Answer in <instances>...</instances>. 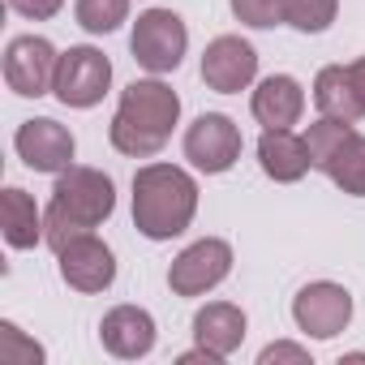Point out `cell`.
I'll return each mask as SVG.
<instances>
[{
  "mask_svg": "<svg viewBox=\"0 0 365 365\" xmlns=\"http://www.w3.org/2000/svg\"><path fill=\"white\" fill-rule=\"evenodd\" d=\"M116 211V185L112 176L99 172V168H82V163H69L56 185H52V202L43 211V241L56 250H65L73 237H86L95 232L99 224H108Z\"/></svg>",
  "mask_w": 365,
  "mask_h": 365,
  "instance_id": "cell-1",
  "label": "cell"
},
{
  "mask_svg": "<svg viewBox=\"0 0 365 365\" xmlns=\"http://www.w3.org/2000/svg\"><path fill=\"white\" fill-rule=\"evenodd\" d=\"M198 215V180L176 163H142L133 172V228L146 241H172Z\"/></svg>",
  "mask_w": 365,
  "mask_h": 365,
  "instance_id": "cell-2",
  "label": "cell"
},
{
  "mask_svg": "<svg viewBox=\"0 0 365 365\" xmlns=\"http://www.w3.org/2000/svg\"><path fill=\"white\" fill-rule=\"evenodd\" d=\"M176 120H180V95L159 78H142V82H129L120 91L108 138H112V146L120 155L150 159V155H159L168 146Z\"/></svg>",
  "mask_w": 365,
  "mask_h": 365,
  "instance_id": "cell-3",
  "label": "cell"
},
{
  "mask_svg": "<svg viewBox=\"0 0 365 365\" xmlns=\"http://www.w3.org/2000/svg\"><path fill=\"white\" fill-rule=\"evenodd\" d=\"M129 52H133V61H138L146 73L163 78V73L180 69V61H185V52H190V31H185V22H180L172 9H146V14H138V22H133Z\"/></svg>",
  "mask_w": 365,
  "mask_h": 365,
  "instance_id": "cell-4",
  "label": "cell"
},
{
  "mask_svg": "<svg viewBox=\"0 0 365 365\" xmlns=\"http://www.w3.org/2000/svg\"><path fill=\"white\" fill-rule=\"evenodd\" d=\"M232 275V245L220 237H202L194 245H185L172 267H168V288L176 297H207L211 288H220Z\"/></svg>",
  "mask_w": 365,
  "mask_h": 365,
  "instance_id": "cell-5",
  "label": "cell"
},
{
  "mask_svg": "<svg viewBox=\"0 0 365 365\" xmlns=\"http://www.w3.org/2000/svg\"><path fill=\"white\" fill-rule=\"evenodd\" d=\"M112 86V61L91 48V43H78L69 52H61V65H56V86L52 95L65 103V108H95Z\"/></svg>",
  "mask_w": 365,
  "mask_h": 365,
  "instance_id": "cell-6",
  "label": "cell"
},
{
  "mask_svg": "<svg viewBox=\"0 0 365 365\" xmlns=\"http://www.w3.org/2000/svg\"><path fill=\"white\" fill-rule=\"evenodd\" d=\"M292 322L309 339H335L352 322V292L335 279H314L292 297Z\"/></svg>",
  "mask_w": 365,
  "mask_h": 365,
  "instance_id": "cell-7",
  "label": "cell"
},
{
  "mask_svg": "<svg viewBox=\"0 0 365 365\" xmlns=\"http://www.w3.org/2000/svg\"><path fill=\"white\" fill-rule=\"evenodd\" d=\"M56 65L61 52L52 48V39L43 35H18L5 48V82L14 95L22 99H43L56 86Z\"/></svg>",
  "mask_w": 365,
  "mask_h": 365,
  "instance_id": "cell-8",
  "label": "cell"
},
{
  "mask_svg": "<svg viewBox=\"0 0 365 365\" xmlns=\"http://www.w3.org/2000/svg\"><path fill=\"white\" fill-rule=\"evenodd\" d=\"M241 125L224 112H202L190 129H185V159L207 172V176H220L228 172L237 159H241Z\"/></svg>",
  "mask_w": 365,
  "mask_h": 365,
  "instance_id": "cell-9",
  "label": "cell"
},
{
  "mask_svg": "<svg viewBox=\"0 0 365 365\" xmlns=\"http://www.w3.org/2000/svg\"><path fill=\"white\" fill-rule=\"evenodd\" d=\"M14 150L18 159L31 168V172H48V176H61L69 163H73V133L52 120V116H35V120H22L18 133H14Z\"/></svg>",
  "mask_w": 365,
  "mask_h": 365,
  "instance_id": "cell-10",
  "label": "cell"
},
{
  "mask_svg": "<svg viewBox=\"0 0 365 365\" xmlns=\"http://www.w3.org/2000/svg\"><path fill=\"white\" fill-rule=\"evenodd\" d=\"M258 78V52L241 35H220L202 52V82L215 95H241Z\"/></svg>",
  "mask_w": 365,
  "mask_h": 365,
  "instance_id": "cell-11",
  "label": "cell"
},
{
  "mask_svg": "<svg viewBox=\"0 0 365 365\" xmlns=\"http://www.w3.org/2000/svg\"><path fill=\"white\" fill-rule=\"evenodd\" d=\"M56 262H61V279L78 292H108L116 279V254L95 232L73 237L65 250H56Z\"/></svg>",
  "mask_w": 365,
  "mask_h": 365,
  "instance_id": "cell-12",
  "label": "cell"
},
{
  "mask_svg": "<svg viewBox=\"0 0 365 365\" xmlns=\"http://www.w3.org/2000/svg\"><path fill=\"white\" fill-rule=\"evenodd\" d=\"M99 339L112 356L120 361H138V356H150L155 348V318L142 309V305H116L103 314L99 322Z\"/></svg>",
  "mask_w": 365,
  "mask_h": 365,
  "instance_id": "cell-13",
  "label": "cell"
},
{
  "mask_svg": "<svg viewBox=\"0 0 365 365\" xmlns=\"http://www.w3.org/2000/svg\"><path fill=\"white\" fill-rule=\"evenodd\" d=\"M250 112L262 129H292L305 112V91L292 73H271L254 86L250 95Z\"/></svg>",
  "mask_w": 365,
  "mask_h": 365,
  "instance_id": "cell-14",
  "label": "cell"
},
{
  "mask_svg": "<svg viewBox=\"0 0 365 365\" xmlns=\"http://www.w3.org/2000/svg\"><path fill=\"white\" fill-rule=\"evenodd\" d=\"M258 163H262V172L271 180H279V185H297V180L314 168L305 133H292V129H262V138H258Z\"/></svg>",
  "mask_w": 365,
  "mask_h": 365,
  "instance_id": "cell-15",
  "label": "cell"
},
{
  "mask_svg": "<svg viewBox=\"0 0 365 365\" xmlns=\"http://www.w3.org/2000/svg\"><path fill=\"white\" fill-rule=\"evenodd\" d=\"M194 339L215 352V356H232L241 344H245V309L232 305V301H207L198 314H194Z\"/></svg>",
  "mask_w": 365,
  "mask_h": 365,
  "instance_id": "cell-16",
  "label": "cell"
},
{
  "mask_svg": "<svg viewBox=\"0 0 365 365\" xmlns=\"http://www.w3.org/2000/svg\"><path fill=\"white\" fill-rule=\"evenodd\" d=\"M314 108H318V116H335V120H352V125L365 116V103H361V95L352 86L348 65L318 69V78H314Z\"/></svg>",
  "mask_w": 365,
  "mask_h": 365,
  "instance_id": "cell-17",
  "label": "cell"
},
{
  "mask_svg": "<svg viewBox=\"0 0 365 365\" xmlns=\"http://www.w3.org/2000/svg\"><path fill=\"white\" fill-rule=\"evenodd\" d=\"M0 220H5V241L14 250H35L43 241V211L18 185H9L5 194H0Z\"/></svg>",
  "mask_w": 365,
  "mask_h": 365,
  "instance_id": "cell-18",
  "label": "cell"
},
{
  "mask_svg": "<svg viewBox=\"0 0 365 365\" xmlns=\"http://www.w3.org/2000/svg\"><path fill=\"white\" fill-rule=\"evenodd\" d=\"M322 172L335 180V190L365 198V133H348V142L331 155V163Z\"/></svg>",
  "mask_w": 365,
  "mask_h": 365,
  "instance_id": "cell-19",
  "label": "cell"
},
{
  "mask_svg": "<svg viewBox=\"0 0 365 365\" xmlns=\"http://www.w3.org/2000/svg\"><path fill=\"white\" fill-rule=\"evenodd\" d=\"M348 133H356L352 120H335V116H318V120L305 129V146H309V159H314L318 172H322V168L331 163V155L348 142Z\"/></svg>",
  "mask_w": 365,
  "mask_h": 365,
  "instance_id": "cell-20",
  "label": "cell"
},
{
  "mask_svg": "<svg viewBox=\"0 0 365 365\" xmlns=\"http://www.w3.org/2000/svg\"><path fill=\"white\" fill-rule=\"evenodd\" d=\"M339 14V0H284V26L301 35H322Z\"/></svg>",
  "mask_w": 365,
  "mask_h": 365,
  "instance_id": "cell-21",
  "label": "cell"
},
{
  "mask_svg": "<svg viewBox=\"0 0 365 365\" xmlns=\"http://www.w3.org/2000/svg\"><path fill=\"white\" fill-rule=\"evenodd\" d=\"M73 18L86 35H112L120 22H129V0H78Z\"/></svg>",
  "mask_w": 365,
  "mask_h": 365,
  "instance_id": "cell-22",
  "label": "cell"
},
{
  "mask_svg": "<svg viewBox=\"0 0 365 365\" xmlns=\"http://www.w3.org/2000/svg\"><path fill=\"white\" fill-rule=\"evenodd\" d=\"M43 348L35 339H26L14 322H0V361L5 365H43Z\"/></svg>",
  "mask_w": 365,
  "mask_h": 365,
  "instance_id": "cell-23",
  "label": "cell"
},
{
  "mask_svg": "<svg viewBox=\"0 0 365 365\" xmlns=\"http://www.w3.org/2000/svg\"><path fill=\"white\" fill-rule=\"evenodd\" d=\"M237 22L254 26V31H271V26H284V0H228Z\"/></svg>",
  "mask_w": 365,
  "mask_h": 365,
  "instance_id": "cell-24",
  "label": "cell"
},
{
  "mask_svg": "<svg viewBox=\"0 0 365 365\" xmlns=\"http://www.w3.org/2000/svg\"><path fill=\"white\" fill-rule=\"evenodd\" d=\"M9 9L26 22H48L65 9V0H9Z\"/></svg>",
  "mask_w": 365,
  "mask_h": 365,
  "instance_id": "cell-25",
  "label": "cell"
},
{
  "mask_svg": "<svg viewBox=\"0 0 365 365\" xmlns=\"http://www.w3.org/2000/svg\"><path fill=\"white\" fill-rule=\"evenodd\" d=\"M275 361L309 365V348H301V344H288V339H279V344H267V348L258 352V365H275Z\"/></svg>",
  "mask_w": 365,
  "mask_h": 365,
  "instance_id": "cell-26",
  "label": "cell"
},
{
  "mask_svg": "<svg viewBox=\"0 0 365 365\" xmlns=\"http://www.w3.org/2000/svg\"><path fill=\"white\" fill-rule=\"evenodd\" d=\"M176 361H180V365H224V356H215V352H207L202 344H198L194 352H180Z\"/></svg>",
  "mask_w": 365,
  "mask_h": 365,
  "instance_id": "cell-27",
  "label": "cell"
},
{
  "mask_svg": "<svg viewBox=\"0 0 365 365\" xmlns=\"http://www.w3.org/2000/svg\"><path fill=\"white\" fill-rule=\"evenodd\" d=\"M348 73H352V86H356V95H361V103H365V56H361V61H352V65H348Z\"/></svg>",
  "mask_w": 365,
  "mask_h": 365,
  "instance_id": "cell-28",
  "label": "cell"
}]
</instances>
